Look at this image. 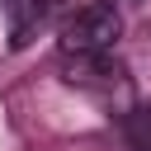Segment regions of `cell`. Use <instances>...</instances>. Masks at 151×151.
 Returning <instances> with one entry per match:
<instances>
[{
  "label": "cell",
  "mask_w": 151,
  "mask_h": 151,
  "mask_svg": "<svg viewBox=\"0 0 151 151\" xmlns=\"http://www.w3.org/2000/svg\"><path fill=\"white\" fill-rule=\"evenodd\" d=\"M123 38V19L113 5L94 0V5H80L61 19L57 28V47L61 57H90V52H113V42Z\"/></svg>",
  "instance_id": "cell-1"
},
{
  "label": "cell",
  "mask_w": 151,
  "mask_h": 151,
  "mask_svg": "<svg viewBox=\"0 0 151 151\" xmlns=\"http://www.w3.org/2000/svg\"><path fill=\"white\" fill-rule=\"evenodd\" d=\"M57 14H61V0H5V38H9V52H24L38 33H47Z\"/></svg>",
  "instance_id": "cell-2"
},
{
  "label": "cell",
  "mask_w": 151,
  "mask_h": 151,
  "mask_svg": "<svg viewBox=\"0 0 151 151\" xmlns=\"http://www.w3.org/2000/svg\"><path fill=\"white\" fill-rule=\"evenodd\" d=\"M61 76L90 94H113V90H127V76L123 66L113 61V52H90V57H61Z\"/></svg>",
  "instance_id": "cell-3"
},
{
  "label": "cell",
  "mask_w": 151,
  "mask_h": 151,
  "mask_svg": "<svg viewBox=\"0 0 151 151\" xmlns=\"http://www.w3.org/2000/svg\"><path fill=\"white\" fill-rule=\"evenodd\" d=\"M123 142L132 151H151V104H132L123 113Z\"/></svg>",
  "instance_id": "cell-4"
},
{
  "label": "cell",
  "mask_w": 151,
  "mask_h": 151,
  "mask_svg": "<svg viewBox=\"0 0 151 151\" xmlns=\"http://www.w3.org/2000/svg\"><path fill=\"white\" fill-rule=\"evenodd\" d=\"M104 5H113V9H118V5H137V0H104Z\"/></svg>",
  "instance_id": "cell-5"
}]
</instances>
